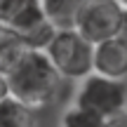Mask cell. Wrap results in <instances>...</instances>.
<instances>
[{"instance_id": "4fadbf2b", "label": "cell", "mask_w": 127, "mask_h": 127, "mask_svg": "<svg viewBox=\"0 0 127 127\" xmlns=\"http://www.w3.org/2000/svg\"><path fill=\"white\" fill-rule=\"evenodd\" d=\"M7 96V82H5V73H0V99Z\"/></svg>"}, {"instance_id": "8fae6325", "label": "cell", "mask_w": 127, "mask_h": 127, "mask_svg": "<svg viewBox=\"0 0 127 127\" xmlns=\"http://www.w3.org/2000/svg\"><path fill=\"white\" fill-rule=\"evenodd\" d=\"M61 127H106V120L73 106L61 115Z\"/></svg>"}, {"instance_id": "ba28073f", "label": "cell", "mask_w": 127, "mask_h": 127, "mask_svg": "<svg viewBox=\"0 0 127 127\" xmlns=\"http://www.w3.org/2000/svg\"><path fill=\"white\" fill-rule=\"evenodd\" d=\"M57 28L50 24V19L42 14L38 21H33L28 28H24V31H19V40H21V45L26 47V50H38V52H45V47L52 42V38H54Z\"/></svg>"}, {"instance_id": "6da1fadb", "label": "cell", "mask_w": 127, "mask_h": 127, "mask_svg": "<svg viewBox=\"0 0 127 127\" xmlns=\"http://www.w3.org/2000/svg\"><path fill=\"white\" fill-rule=\"evenodd\" d=\"M5 82L7 96L31 111L50 106L61 90V75L54 71L45 52L38 50H24L21 57L5 73Z\"/></svg>"}, {"instance_id": "30bf717a", "label": "cell", "mask_w": 127, "mask_h": 127, "mask_svg": "<svg viewBox=\"0 0 127 127\" xmlns=\"http://www.w3.org/2000/svg\"><path fill=\"white\" fill-rule=\"evenodd\" d=\"M26 47L21 45L17 31L5 24H0V73H7L9 66L21 57V52Z\"/></svg>"}, {"instance_id": "277c9868", "label": "cell", "mask_w": 127, "mask_h": 127, "mask_svg": "<svg viewBox=\"0 0 127 127\" xmlns=\"http://www.w3.org/2000/svg\"><path fill=\"white\" fill-rule=\"evenodd\" d=\"M75 106L87 111V113L99 115L104 120L115 118V115L125 113L127 85L125 80H113V78L90 73L80 82V90L75 94Z\"/></svg>"}, {"instance_id": "9c48e42d", "label": "cell", "mask_w": 127, "mask_h": 127, "mask_svg": "<svg viewBox=\"0 0 127 127\" xmlns=\"http://www.w3.org/2000/svg\"><path fill=\"white\" fill-rule=\"evenodd\" d=\"M0 127H35L33 111L12 96L0 99Z\"/></svg>"}, {"instance_id": "5b68a950", "label": "cell", "mask_w": 127, "mask_h": 127, "mask_svg": "<svg viewBox=\"0 0 127 127\" xmlns=\"http://www.w3.org/2000/svg\"><path fill=\"white\" fill-rule=\"evenodd\" d=\"M92 73L113 80H125L127 75V40L125 35L96 42L92 50Z\"/></svg>"}, {"instance_id": "3957f363", "label": "cell", "mask_w": 127, "mask_h": 127, "mask_svg": "<svg viewBox=\"0 0 127 127\" xmlns=\"http://www.w3.org/2000/svg\"><path fill=\"white\" fill-rule=\"evenodd\" d=\"M92 50L94 45L87 42L75 28H66L54 33L52 42L45 47V54L61 80H82L92 73Z\"/></svg>"}, {"instance_id": "52a82bcc", "label": "cell", "mask_w": 127, "mask_h": 127, "mask_svg": "<svg viewBox=\"0 0 127 127\" xmlns=\"http://www.w3.org/2000/svg\"><path fill=\"white\" fill-rule=\"evenodd\" d=\"M85 0H40V9L57 31L73 28L75 17Z\"/></svg>"}, {"instance_id": "7a4b0ae2", "label": "cell", "mask_w": 127, "mask_h": 127, "mask_svg": "<svg viewBox=\"0 0 127 127\" xmlns=\"http://www.w3.org/2000/svg\"><path fill=\"white\" fill-rule=\"evenodd\" d=\"M125 26L127 9L120 0H85L73 24V28L92 45L125 35Z\"/></svg>"}, {"instance_id": "8992f818", "label": "cell", "mask_w": 127, "mask_h": 127, "mask_svg": "<svg viewBox=\"0 0 127 127\" xmlns=\"http://www.w3.org/2000/svg\"><path fill=\"white\" fill-rule=\"evenodd\" d=\"M42 17L40 0H0V24L24 31Z\"/></svg>"}, {"instance_id": "7c38bea8", "label": "cell", "mask_w": 127, "mask_h": 127, "mask_svg": "<svg viewBox=\"0 0 127 127\" xmlns=\"http://www.w3.org/2000/svg\"><path fill=\"white\" fill-rule=\"evenodd\" d=\"M106 127H127V115L120 113V115H115V118H108L106 120Z\"/></svg>"}, {"instance_id": "5bb4252c", "label": "cell", "mask_w": 127, "mask_h": 127, "mask_svg": "<svg viewBox=\"0 0 127 127\" xmlns=\"http://www.w3.org/2000/svg\"><path fill=\"white\" fill-rule=\"evenodd\" d=\"M120 2H127V0H120Z\"/></svg>"}]
</instances>
